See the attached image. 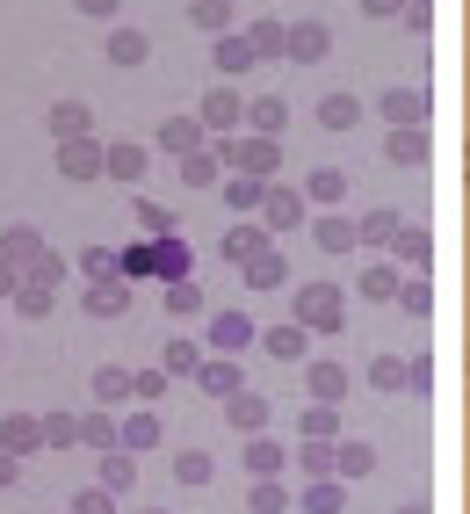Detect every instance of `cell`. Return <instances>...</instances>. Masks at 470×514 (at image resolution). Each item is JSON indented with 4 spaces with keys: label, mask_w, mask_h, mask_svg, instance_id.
I'll list each match as a JSON object with an SVG mask.
<instances>
[{
    "label": "cell",
    "mask_w": 470,
    "mask_h": 514,
    "mask_svg": "<svg viewBox=\"0 0 470 514\" xmlns=\"http://www.w3.org/2000/svg\"><path fill=\"white\" fill-rule=\"evenodd\" d=\"M217 73H254V44H246V37H217Z\"/></svg>",
    "instance_id": "ffe728a7"
},
{
    "label": "cell",
    "mask_w": 470,
    "mask_h": 514,
    "mask_svg": "<svg viewBox=\"0 0 470 514\" xmlns=\"http://www.w3.org/2000/svg\"><path fill=\"white\" fill-rule=\"evenodd\" d=\"M319 247H326V254H348V247H355V225H348V218H319Z\"/></svg>",
    "instance_id": "1f68e13d"
},
{
    "label": "cell",
    "mask_w": 470,
    "mask_h": 514,
    "mask_svg": "<svg viewBox=\"0 0 470 514\" xmlns=\"http://www.w3.org/2000/svg\"><path fill=\"white\" fill-rule=\"evenodd\" d=\"M405 377H420V370H405V362H398V355H384V362H376V384H384V391H398Z\"/></svg>",
    "instance_id": "b9f144b4"
},
{
    "label": "cell",
    "mask_w": 470,
    "mask_h": 514,
    "mask_svg": "<svg viewBox=\"0 0 470 514\" xmlns=\"http://www.w3.org/2000/svg\"><path fill=\"white\" fill-rule=\"evenodd\" d=\"M246 341H254V319H246V312H225L210 326V348H225V355H239Z\"/></svg>",
    "instance_id": "8fae6325"
},
{
    "label": "cell",
    "mask_w": 470,
    "mask_h": 514,
    "mask_svg": "<svg viewBox=\"0 0 470 514\" xmlns=\"http://www.w3.org/2000/svg\"><path fill=\"white\" fill-rule=\"evenodd\" d=\"M210 174H217V153H196V160H181V181H196V189H203Z\"/></svg>",
    "instance_id": "ee69618b"
},
{
    "label": "cell",
    "mask_w": 470,
    "mask_h": 514,
    "mask_svg": "<svg viewBox=\"0 0 470 514\" xmlns=\"http://www.w3.org/2000/svg\"><path fill=\"white\" fill-rule=\"evenodd\" d=\"M152 442V413H131L123 420V449H145Z\"/></svg>",
    "instance_id": "7bdbcfd3"
},
{
    "label": "cell",
    "mask_w": 470,
    "mask_h": 514,
    "mask_svg": "<svg viewBox=\"0 0 470 514\" xmlns=\"http://www.w3.org/2000/svg\"><path fill=\"white\" fill-rule=\"evenodd\" d=\"M22 283H37V290H58V283H66V261H58V254H37V261L22 268Z\"/></svg>",
    "instance_id": "d4e9b609"
},
{
    "label": "cell",
    "mask_w": 470,
    "mask_h": 514,
    "mask_svg": "<svg viewBox=\"0 0 470 514\" xmlns=\"http://www.w3.org/2000/svg\"><path fill=\"white\" fill-rule=\"evenodd\" d=\"M174 478H181V486H203V478H210V457H203V449H181V457H174Z\"/></svg>",
    "instance_id": "e575fe53"
},
{
    "label": "cell",
    "mask_w": 470,
    "mask_h": 514,
    "mask_svg": "<svg viewBox=\"0 0 470 514\" xmlns=\"http://www.w3.org/2000/svg\"><path fill=\"white\" fill-rule=\"evenodd\" d=\"M369 8H405V0H369Z\"/></svg>",
    "instance_id": "f907efd6"
},
{
    "label": "cell",
    "mask_w": 470,
    "mask_h": 514,
    "mask_svg": "<svg viewBox=\"0 0 470 514\" xmlns=\"http://www.w3.org/2000/svg\"><path fill=\"white\" fill-rule=\"evenodd\" d=\"M167 312H174V319L203 312V290H196V276H188V283H167Z\"/></svg>",
    "instance_id": "d6a6232c"
},
{
    "label": "cell",
    "mask_w": 470,
    "mask_h": 514,
    "mask_svg": "<svg viewBox=\"0 0 470 514\" xmlns=\"http://www.w3.org/2000/svg\"><path fill=\"white\" fill-rule=\"evenodd\" d=\"M123 391H131L123 370H94V399H123Z\"/></svg>",
    "instance_id": "60d3db41"
},
{
    "label": "cell",
    "mask_w": 470,
    "mask_h": 514,
    "mask_svg": "<svg viewBox=\"0 0 470 514\" xmlns=\"http://www.w3.org/2000/svg\"><path fill=\"white\" fill-rule=\"evenodd\" d=\"M268 355H282V362H304V326H275V334H268Z\"/></svg>",
    "instance_id": "836d02e7"
},
{
    "label": "cell",
    "mask_w": 470,
    "mask_h": 514,
    "mask_svg": "<svg viewBox=\"0 0 470 514\" xmlns=\"http://www.w3.org/2000/svg\"><path fill=\"white\" fill-rule=\"evenodd\" d=\"M145 247H152V276L188 283V247H181V239H145Z\"/></svg>",
    "instance_id": "52a82bcc"
},
{
    "label": "cell",
    "mask_w": 470,
    "mask_h": 514,
    "mask_svg": "<svg viewBox=\"0 0 470 514\" xmlns=\"http://www.w3.org/2000/svg\"><path fill=\"white\" fill-rule=\"evenodd\" d=\"M261 247H268V232H261V225H232V232H225V261H232V268H246Z\"/></svg>",
    "instance_id": "7c38bea8"
},
{
    "label": "cell",
    "mask_w": 470,
    "mask_h": 514,
    "mask_svg": "<svg viewBox=\"0 0 470 514\" xmlns=\"http://www.w3.org/2000/svg\"><path fill=\"white\" fill-rule=\"evenodd\" d=\"M8 478H15V457H0V486H8Z\"/></svg>",
    "instance_id": "681fc988"
},
{
    "label": "cell",
    "mask_w": 470,
    "mask_h": 514,
    "mask_svg": "<svg viewBox=\"0 0 470 514\" xmlns=\"http://www.w3.org/2000/svg\"><path fill=\"white\" fill-rule=\"evenodd\" d=\"M123 305H131V283H116V276H109V283H94V290H87V312H94V319H116Z\"/></svg>",
    "instance_id": "9a60e30c"
},
{
    "label": "cell",
    "mask_w": 470,
    "mask_h": 514,
    "mask_svg": "<svg viewBox=\"0 0 470 514\" xmlns=\"http://www.w3.org/2000/svg\"><path fill=\"white\" fill-rule=\"evenodd\" d=\"M362 290H369V297H391V290H398V276H391V268H369Z\"/></svg>",
    "instance_id": "7dc6e473"
},
{
    "label": "cell",
    "mask_w": 470,
    "mask_h": 514,
    "mask_svg": "<svg viewBox=\"0 0 470 514\" xmlns=\"http://www.w3.org/2000/svg\"><path fill=\"white\" fill-rule=\"evenodd\" d=\"M239 116H246V102L232 95V87H217V95L203 102V131H232V124H239Z\"/></svg>",
    "instance_id": "30bf717a"
},
{
    "label": "cell",
    "mask_w": 470,
    "mask_h": 514,
    "mask_svg": "<svg viewBox=\"0 0 470 514\" xmlns=\"http://www.w3.org/2000/svg\"><path fill=\"white\" fill-rule=\"evenodd\" d=\"M391 160H398V167H420V160H427V138H420V131H391Z\"/></svg>",
    "instance_id": "4dcf8cb0"
},
{
    "label": "cell",
    "mask_w": 470,
    "mask_h": 514,
    "mask_svg": "<svg viewBox=\"0 0 470 514\" xmlns=\"http://www.w3.org/2000/svg\"><path fill=\"white\" fill-rule=\"evenodd\" d=\"M138 225H145L152 239H174V218H167V210H160V203H138Z\"/></svg>",
    "instance_id": "74e56055"
},
{
    "label": "cell",
    "mask_w": 470,
    "mask_h": 514,
    "mask_svg": "<svg viewBox=\"0 0 470 514\" xmlns=\"http://www.w3.org/2000/svg\"><path fill=\"white\" fill-rule=\"evenodd\" d=\"M398 254L413 261V268H427V254H434V239H427V225H398Z\"/></svg>",
    "instance_id": "4316f807"
},
{
    "label": "cell",
    "mask_w": 470,
    "mask_h": 514,
    "mask_svg": "<svg viewBox=\"0 0 470 514\" xmlns=\"http://www.w3.org/2000/svg\"><path fill=\"white\" fill-rule=\"evenodd\" d=\"M145 160H152L145 145H109V160H102V174H109V181H138V174H145Z\"/></svg>",
    "instance_id": "4fadbf2b"
},
{
    "label": "cell",
    "mask_w": 470,
    "mask_h": 514,
    "mask_svg": "<svg viewBox=\"0 0 470 514\" xmlns=\"http://www.w3.org/2000/svg\"><path fill=\"white\" fill-rule=\"evenodd\" d=\"M290 58H304V66H311V58H326V29L319 22H297L290 29Z\"/></svg>",
    "instance_id": "603a6c76"
},
{
    "label": "cell",
    "mask_w": 470,
    "mask_h": 514,
    "mask_svg": "<svg viewBox=\"0 0 470 514\" xmlns=\"http://www.w3.org/2000/svg\"><path fill=\"white\" fill-rule=\"evenodd\" d=\"M102 160H109L102 138H66V145H58V174H73V181H94Z\"/></svg>",
    "instance_id": "7a4b0ae2"
},
{
    "label": "cell",
    "mask_w": 470,
    "mask_h": 514,
    "mask_svg": "<svg viewBox=\"0 0 470 514\" xmlns=\"http://www.w3.org/2000/svg\"><path fill=\"white\" fill-rule=\"evenodd\" d=\"M246 44H254V58H261V51H290V37H282L275 22H254V37H246Z\"/></svg>",
    "instance_id": "f35d334b"
},
{
    "label": "cell",
    "mask_w": 470,
    "mask_h": 514,
    "mask_svg": "<svg viewBox=\"0 0 470 514\" xmlns=\"http://www.w3.org/2000/svg\"><path fill=\"white\" fill-rule=\"evenodd\" d=\"M304 196H311V203H326V210H333V203H348V174H340V167H319V174L304 181Z\"/></svg>",
    "instance_id": "5bb4252c"
},
{
    "label": "cell",
    "mask_w": 470,
    "mask_h": 514,
    "mask_svg": "<svg viewBox=\"0 0 470 514\" xmlns=\"http://www.w3.org/2000/svg\"><path fill=\"white\" fill-rule=\"evenodd\" d=\"M44 442H80V428H73L66 413H51V420H44Z\"/></svg>",
    "instance_id": "bcb514c9"
},
{
    "label": "cell",
    "mask_w": 470,
    "mask_h": 514,
    "mask_svg": "<svg viewBox=\"0 0 470 514\" xmlns=\"http://www.w3.org/2000/svg\"><path fill=\"white\" fill-rule=\"evenodd\" d=\"M145 58H152V37H145V29H131V22H116V29H109V66L131 73V66H145Z\"/></svg>",
    "instance_id": "277c9868"
},
{
    "label": "cell",
    "mask_w": 470,
    "mask_h": 514,
    "mask_svg": "<svg viewBox=\"0 0 470 514\" xmlns=\"http://www.w3.org/2000/svg\"><path fill=\"white\" fill-rule=\"evenodd\" d=\"M160 153L196 160L203 153V116H167V124H160Z\"/></svg>",
    "instance_id": "3957f363"
},
{
    "label": "cell",
    "mask_w": 470,
    "mask_h": 514,
    "mask_svg": "<svg viewBox=\"0 0 470 514\" xmlns=\"http://www.w3.org/2000/svg\"><path fill=\"white\" fill-rule=\"evenodd\" d=\"M398 312H413V319H420V312H434V290H427L420 276H413V283H398Z\"/></svg>",
    "instance_id": "d590c367"
},
{
    "label": "cell",
    "mask_w": 470,
    "mask_h": 514,
    "mask_svg": "<svg viewBox=\"0 0 470 514\" xmlns=\"http://www.w3.org/2000/svg\"><path fill=\"white\" fill-rule=\"evenodd\" d=\"M73 8L94 15V22H116V15H123V0H73Z\"/></svg>",
    "instance_id": "f6af8a7d"
},
{
    "label": "cell",
    "mask_w": 470,
    "mask_h": 514,
    "mask_svg": "<svg viewBox=\"0 0 470 514\" xmlns=\"http://www.w3.org/2000/svg\"><path fill=\"white\" fill-rule=\"evenodd\" d=\"M232 0H188V22H196V29H210V37H232Z\"/></svg>",
    "instance_id": "9c48e42d"
},
{
    "label": "cell",
    "mask_w": 470,
    "mask_h": 514,
    "mask_svg": "<svg viewBox=\"0 0 470 514\" xmlns=\"http://www.w3.org/2000/svg\"><path fill=\"white\" fill-rule=\"evenodd\" d=\"M131 471H138V464H131V449H109V457H102V486L123 493V486H131Z\"/></svg>",
    "instance_id": "f1b7e54d"
},
{
    "label": "cell",
    "mask_w": 470,
    "mask_h": 514,
    "mask_svg": "<svg viewBox=\"0 0 470 514\" xmlns=\"http://www.w3.org/2000/svg\"><path fill=\"white\" fill-rule=\"evenodd\" d=\"M232 420H239V428H261V420H268V406L254 399V391H239V399H232Z\"/></svg>",
    "instance_id": "8d00e7d4"
},
{
    "label": "cell",
    "mask_w": 470,
    "mask_h": 514,
    "mask_svg": "<svg viewBox=\"0 0 470 514\" xmlns=\"http://www.w3.org/2000/svg\"><path fill=\"white\" fill-rule=\"evenodd\" d=\"M246 124H254V131H261V138H275V131H282V124H290V109H282V102H275V95H261V102H246Z\"/></svg>",
    "instance_id": "44dd1931"
},
{
    "label": "cell",
    "mask_w": 470,
    "mask_h": 514,
    "mask_svg": "<svg viewBox=\"0 0 470 514\" xmlns=\"http://www.w3.org/2000/svg\"><path fill=\"white\" fill-rule=\"evenodd\" d=\"M261 218H268L275 232H290V225H304V203H297L290 189H268V203H261Z\"/></svg>",
    "instance_id": "2e32d148"
},
{
    "label": "cell",
    "mask_w": 470,
    "mask_h": 514,
    "mask_svg": "<svg viewBox=\"0 0 470 514\" xmlns=\"http://www.w3.org/2000/svg\"><path fill=\"white\" fill-rule=\"evenodd\" d=\"M51 305H58V297L37 290V283H22V290H15V312H22V319H51Z\"/></svg>",
    "instance_id": "f546056e"
},
{
    "label": "cell",
    "mask_w": 470,
    "mask_h": 514,
    "mask_svg": "<svg viewBox=\"0 0 470 514\" xmlns=\"http://www.w3.org/2000/svg\"><path fill=\"white\" fill-rule=\"evenodd\" d=\"M217 196H225L232 210H261V203H268V189H261L254 174H232V181H225V189H217Z\"/></svg>",
    "instance_id": "7402d4cb"
},
{
    "label": "cell",
    "mask_w": 470,
    "mask_h": 514,
    "mask_svg": "<svg viewBox=\"0 0 470 514\" xmlns=\"http://www.w3.org/2000/svg\"><path fill=\"white\" fill-rule=\"evenodd\" d=\"M80 442H94V449H116V442H123V428H116L109 413H87V420H80Z\"/></svg>",
    "instance_id": "83f0119b"
},
{
    "label": "cell",
    "mask_w": 470,
    "mask_h": 514,
    "mask_svg": "<svg viewBox=\"0 0 470 514\" xmlns=\"http://www.w3.org/2000/svg\"><path fill=\"white\" fill-rule=\"evenodd\" d=\"M282 276H290V261H282V254H275V247H261V254H254V261H246V283H254V290H275V283H282Z\"/></svg>",
    "instance_id": "e0dca14e"
},
{
    "label": "cell",
    "mask_w": 470,
    "mask_h": 514,
    "mask_svg": "<svg viewBox=\"0 0 470 514\" xmlns=\"http://www.w3.org/2000/svg\"><path fill=\"white\" fill-rule=\"evenodd\" d=\"M160 362H167V377H196V370H203V348H196V341H167Z\"/></svg>",
    "instance_id": "cb8c5ba5"
},
{
    "label": "cell",
    "mask_w": 470,
    "mask_h": 514,
    "mask_svg": "<svg viewBox=\"0 0 470 514\" xmlns=\"http://www.w3.org/2000/svg\"><path fill=\"white\" fill-rule=\"evenodd\" d=\"M319 124H326V131H355V124H362V102H355V95H326V102H319Z\"/></svg>",
    "instance_id": "ac0fdd59"
},
{
    "label": "cell",
    "mask_w": 470,
    "mask_h": 514,
    "mask_svg": "<svg viewBox=\"0 0 470 514\" xmlns=\"http://www.w3.org/2000/svg\"><path fill=\"white\" fill-rule=\"evenodd\" d=\"M203 391H217V399H239V370H232V362H203Z\"/></svg>",
    "instance_id": "484cf974"
},
{
    "label": "cell",
    "mask_w": 470,
    "mask_h": 514,
    "mask_svg": "<svg viewBox=\"0 0 470 514\" xmlns=\"http://www.w3.org/2000/svg\"><path fill=\"white\" fill-rule=\"evenodd\" d=\"M15 290H22V268H15L8 254H0V297H15Z\"/></svg>",
    "instance_id": "c3c4849f"
},
{
    "label": "cell",
    "mask_w": 470,
    "mask_h": 514,
    "mask_svg": "<svg viewBox=\"0 0 470 514\" xmlns=\"http://www.w3.org/2000/svg\"><path fill=\"white\" fill-rule=\"evenodd\" d=\"M37 442H44L37 420H0V457H22V449H37Z\"/></svg>",
    "instance_id": "d6986e66"
},
{
    "label": "cell",
    "mask_w": 470,
    "mask_h": 514,
    "mask_svg": "<svg viewBox=\"0 0 470 514\" xmlns=\"http://www.w3.org/2000/svg\"><path fill=\"white\" fill-rule=\"evenodd\" d=\"M51 138L66 145V138H94V109L87 102H58L51 109Z\"/></svg>",
    "instance_id": "8992f818"
},
{
    "label": "cell",
    "mask_w": 470,
    "mask_h": 514,
    "mask_svg": "<svg viewBox=\"0 0 470 514\" xmlns=\"http://www.w3.org/2000/svg\"><path fill=\"white\" fill-rule=\"evenodd\" d=\"M355 239H369V247H376V239H398V218H384V210H376V218L355 225Z\"/></svg>",
    "instance_id": "ab89813d"
},
{
    "label": "cell",
    "mask_w": 470,
    "mask_h": 514,
    "mask_svg": "<svg viewBox=\"0 0 470 514\" xmlns=\"http://www.w3.org/2000/svg\"><path fill=\"white\" fill-rule=\"evenodd\" d=\"M384 116H391L398 131H420V124H427V95H420V87H391V95H384Z\"/></svg>",
    "instance_id": "5b68a950"
},
{
    "label": "cell",
    "mask_w": 470,
    "mask_h": 514,
    "mask_svg": "<svg viewBox=\"0 0 470 514\" xmlns=\"http://www.w3.org/2000/svg\"><path fill=\"white\" fill-rule=\"evenodd\" d=\"M0 254H8L15 268H29V261L44 254V232L37 225H8V232H0Z\"/></svg>",
    "instance_id": "ba28073f"
},
{
    "label": "cell",
    "mask_w": 470,
    "mask_h": 514,
    "mask_svg": "<svg viewBox=\"0 0 470 514\" xmlns=\"http://www.w3.org/2000/svg\"><path fill=\"white\" fill-rule=\"evenodd\" d=\"M340 305H348V297H340L333 283H304V290H297V326L333 334V326H340Z\"/></svg>",
    "instance_id": "6da1fadb"
}]
</instances>
